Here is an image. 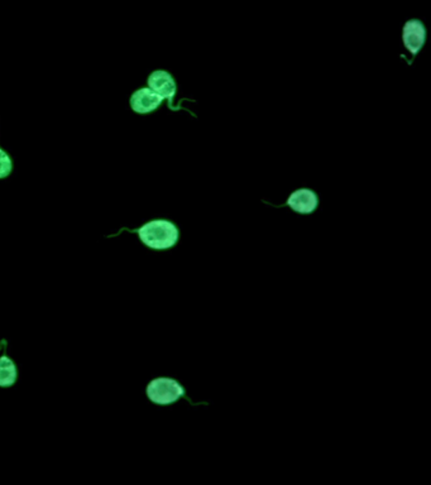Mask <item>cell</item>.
<instances>
[{
	"label": "cell",
	"mask_w": 431,
	"mask_h": 485,
	"mask_svg": "<svg viewBox=\"0 0 431 485\" xmlns=\"http://www.w3.org/2000/svg\"><path fill=\"white\" fill-rule=\"evenodd\" d=\"M135 232L138 233L142 243L154 249H168L179 240V229L171 221H149Z\"/></svg>",
	"instance_id": "cell-1"
},
{
	"label": "cell",
	"mask_w": 431,
	"mask_h": 485,
	"mask_svg": "<svg viewBox=\"0 0 431 485\" xmlns=\"http://www.w3.org/2000/svg\"><path fill=\"white\" fill-rule=\"evenodd\" d=\"M147 396L157 405H171L184 396V388L175 379L157 378L148 384Z\"/></svg>",
	"instance_id": "cell-2"
},
{
	"label": "cell",
	"mask_w": 431,
	"mask_h": 485,
	"mask_svg": "<svg viewBox=\"0 0 431 485\" xmlns=\"http://www.w3.org/2000/svg\"><path fill=\"white\" fill-rule=\"evenodd\" d=\"M148 87L157 95H160L161 98L168 99L170 108L175 111L173 101V96L176 95L177 87H176V82L173 80L171 75L168 74L167 71H163V70L154 71L148 77Z\"/></svg>",
	"instance_id": "cell-3"
},
{
	"label": "cell",
	"mask_w": 431,
	"mask_h": 485,
	"mask_svg": "<svg viewBox=\"0 0 431 485\" xmlns=\"http://www.w3.org/2000/svg\"><path fill=\"white\" fill-rule=\"evenodd\" d=\"M425 36V27L418 19H411L404 25L402 41L413 56L418 55L420 49H423Z\"/></svg>",
	"instance_id": "cell-4"
},
{
	"label": "cell",
	"mask_w": 431,
	"mask_h": 485,
	"mask_svg": "<svg viewBox=\"0 0 431 485\" xmlns=\"http://www.w3.org/2000/svg\"><path fill=\"white\" fill-rule=\"evenodd\" d=\"M162 100L163 99L152 92L149 87H143L137 90L130 96V108L138 114H147L156 111L160 106Z\"/></svg>",
	"instance_id": "cell-5"
},
{
	"label": "cell",
	"mask_w": 431,
	"mask_h": 485,
	"mask_svg": "<svg viewBox=\"0 0 431 485\" xmlns=\"http://www.w3.org/2000/svg\"><path fill=\"white\" fill-rule=\"evenodd\" d=\"M287 205L291 209L300 214H310L318 206V196L314 191L308 189L295 191L287 199Z\"/></svg>",
	"instance_id": "cell-6"
},
{
	"label": "cell",
	"mask_w": 431,
	"mask_h": 485,
	"mask_svg": "<svg viewBox=\"0 0 431 485\" xmlns=\"http://www.w3.org/2000/svg\"><path fill=\"white\" fill-rule=\"evenodd\" d=\"M17 378L14 363L6 355L0 358V387H11Z\"/></svg>",
	"instance_id": "cell-7"
},
{
	"label": "cell",
	"mask_w": 431,
	"mask_h": 485,
	"mask_svg": "<svg viewBox=\"0 0 431 485\" xmlns=\"http://www.w3.org/2000/svg\"><path fill=\"white\" fill-rule=\"evenodd\" d=\"M13 160L3 148L0 147V178H6L12 173Z\"/></svg>",
	"instance_id": "cell-8"
}]
</instances>
